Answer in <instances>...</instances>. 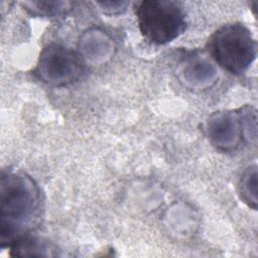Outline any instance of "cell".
Returning <instances> with one entry per match:
<instances>
[{
    "label": "cell",
    "mask_w": 258,
    "mask_h": 258,
    "mask_svg": "<svg viewBox=\"0 0 258 258\" xmlns=\"http://www.w3.org/2000/svg\"><path fill=\"white\" fill-rule=\"evenodd\" d=\"M209 51L216 62L232 75H241L251 66L257 54V42L243 23L221 26L210 37Z\"/></svg>",
    "instance_id": "obj_2"
},
{
    "label": "cell",
    "mask_w": 258,
    "mask_h": 258,
    "mask_svg": "<svg viewBox=\"0 0 258 258\" xmlns=\"http://www.w3.org/2000/svg\"><path fill=\"white\" fill-rule=\"evenodd\" d=\"M43 215V197L35 180L21 171L2 170L0 177V245L11 247L32 234Z\"/></svg>",
    "instance_id": "obj_1"
},
{
    "label": "cell",
    "mask_w": 258,
    "mask_h": 258,
    "mask_svg": "<svg viewBox=\"0 0 258 258\" xmlns=\"http://www.w3.org/2000/svg\"><path fill=\"white\" fill-rule=\"evenodd\" d=\"M12 256H54L55 247L47 240L33 236L32 234L27 235L11 247Z\"/></svg>",
    "instance_id": "obj_6"
},
{
    "label": "cell",
    "mask_w": 258,
    "mask_h": 258,
    "mask_svg": "<svg viewBox=\"0 0 258 258\" xmlns=\"http://www.w3.org/2000/svg\"><path fill=\"white\" fill-rule=\"evenodd\" d=\"M239 194L241 200L249 207L257 208V166H249L242 174L239 181Z\"/></svg>",
    "instance_id": "obj_7"
},
{
    "label": "cell",
    "mask_w": 258,
    "mask_h": 258,
    "mask_svg": "<svg viewBox=\"0 0 258 258\" xmlns=\"http://www.w3.org/2000/svg\"><path fill=\"white\" fill-rule=\"evenodd\" d=\"M68 3L66 2H42V1H32L24 2L23 5L25 9L32 15L37 16H53L61 13L63 7Z\"/></svg>",
    "instance_id": "obj_8"
},
{
    "label": "cell",
    "mask_w": 258,
    "mask_h": 258,
    "mask_svg": "<svg viewBox=\"0 0 258 258\" xmlns=\"http://www.w3.org/2000/svg\"><path fill=\"white\" fill-rule=\"evenodd\" d=\"M134 10L141 34L153 44L168 43L186 29L184 7L178 1L143 0Z\"/></svg>",
    "instance_id": "obj_3"
},
{
    "label": "cell",
    "mask_w": 258,
    "mask_h": 258,
    "mask_svg": "<svg viewBox=\"0 0 258 258\" xmlns=\"http://www.w3.org/2000/svg\"><path fill=\"white\" fill-rule=\"evenodd\" d=\"M240 122L237 115L229 112H219L214 114L209 121V136L215 146L229 150L235 148L240 140L246 139L249 135L247 131L251 127L250 121L256 119L255 110L251 112V108L244 107L239 111Z\"/></svg>",
    "instance_id": "obj_5"
},
{
    "label": "cell",
    "mask_w": 258,
    "mask_h": 258,
    "mask_svg": "<svg viewBox=\"0 0 258 258\" xmlns=\"http://www.w3.org/2000/svg\"><path fill=\"white\" fill-rule=\"evenodd\" d=\"M84 74V62L73 49L58 43L43 47L34 75L43 83L62 87L79 81Z\"/></svg>",
    "instance_id": "obj_4"
}]
</instances>
